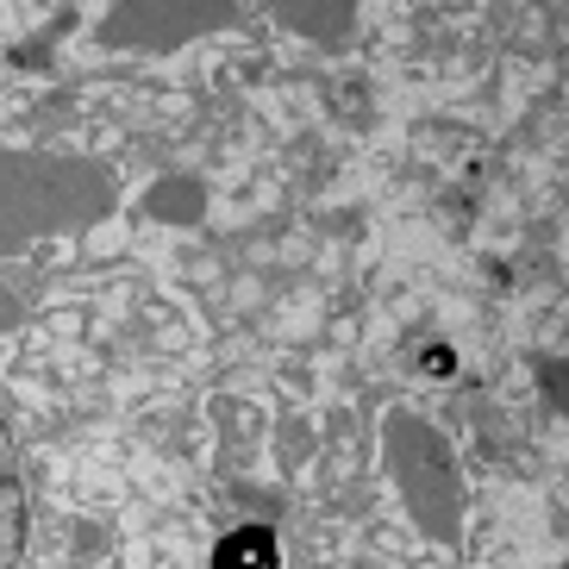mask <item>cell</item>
Segmentation results:
<instances>
[{
    "label": "cell",
    "mask_w": 569,
    "mask_h": 569,
    "mask_svg": "<svg viewBox=\"0 0 569 569\" xmlns=\"http://www.w3.org/2000/svg\"><path fill=\"white\" fill-rule=\"evenodd\" d=\"M382 445H388V476L401 488V501L413 507V526L432 532L438 545H451L463 532V482H457V457L445 445V432H432V419L419 413H388Z\"/></svg>",
    "instance_id": "7a4b0ae2"
},
{
    "label": "cell",
    "mask_w": 569,
    "mask_h": 569,
    "mask_svg": "<svg viewBox=\"0 0 569 569\" xmlns=\"http://www.w3.org/2000/svg\"><path fill=\"white\" fill-rule=\"evenodd\" d=\"M232 19V7H113L101 19L107 44H132V51H169L201 32H219Z\"/></svg>",
    "instance_id": "3957f363"
},
{
    "label": "cell",
    "mask_w": 569,
    "mask_h": 569,
    "mask_svg": "<svg viewBox=\"0 0 569 569\" xmlns=\"http://www.w3.org/2000/svg\"><path fill=\"white\" fill-rule=\"evenodd\" d=\"M19 545H26V482L13 463V432L0 419V569L19 563Z\"/></svg>",
    "instance_id": "277c9868"
},
{
    "label": "cell",
    "mask_w": 569,
    "mask_h": 569,
    "mask_svg": "<svg viewBox=\"0 0 569 569\" xmlns=\"http://www.w3.org/2000/svg\"><path fill=\"white\" fill-rule=\"evenodd\" d=\"M144 207H151L157 219H169V226H194V219H201V207H207V194H201V182H194V176H163V182L144 194Z\"/></svg>",
    "instance_id": "5b68a950"
},
{
    "label": "cell",
    "mask_w": 569,
    "mask_h": 569,
    "mask_svg": "<svg viewBox=\"0 0 569 569\" xmlns=\"http://www.w3.org/2000/svg\"><path fill=\"white\" fill-rule=\"evenodd\" d=\"M113 207V176L82 157L0 151V257L51 232H76Z\"/></svg>",
    "instance_id": "6da1fadb"
},
{
    "label": "cell",
    "mask_w": 569,
    "mask_h": 569,
    "mask_svg": "<svg viewBox=\"0 0 569 569\" xmlns=\"http://www.w3.org/2000/svg\"><path fill=\"white\" fill-rule=\"evenodd\" d=\"M282 26H288V32H307V38H345V32L357 26V13H351V7H332V13H307V7H288Z\"/></svg>",
    "instance_id": "8992f818"
}]
</instances>
